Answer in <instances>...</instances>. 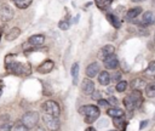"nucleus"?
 <instances>
[{"instance_id":"nucleus-1","label":"nucleus","mask_w":155,"mask_h":131,"mask_svg":"<svg viewBox=\"0 0 155 131\" xmlns=\"http://www.w3.org/2000/svg\"><path fill=\"white\" fill-rule=\"evenodd\" d=\"M15 56L16 55H12V58H13L12 61L8 57V55L6 56V58H5V67H6V69L10 73L15 74V75H27V74H29L30 73V66L28 63H25V62L23 63L21 61L15 59Z\"/></svg>"},{"instance_id":"nucleus-2","label":"nucleus","mask_w":155,"mask_h":131,"mask_svg":"<svg viewBox=\"0 0 155 131\" xmlns=\"http://www.w3.org/2000/svg\"><path fill=\"white\" fill-rule=\"evenodd\" d=\"M79 113L85 118V123L86 124H92L93 121H96L99 118L101 110L97 106L93 104H85L82 107H80Z\"/></svg>"},{"instance_id":"nucleus-3","label":"nucleus","mask_w":155,"mask_h":131,"mask_svg":"<svg viewBox=\"0 0 155 131\" xmlns=\"http://www.w3.org/2000/svg\"><path fill=\"white\" fill-rule=\"evenodd\" d=\"M124 106L127 110H133L137 107H140V104L143 103V97H142V92L138 90H133L128 96H126L124 98Z\"/></svg>"},{"instance_id":"nucleus-4","label":"nucleus","mask_w":155,"mask_h":131,"mask_svg":"<svg viewBox=\"0 0 155 131\" xmlns=\"http://www.w3.org/2000/svg\"><path fill=\"white\" fill-rule=\"evenodd\" d=\"M45 41V36L42 34H35V35H31L29 36L28 41L25 45H23V49L29 51V50H33V49H36L39 46H41Z\"/></svg>"},{"instance_id":"nucleus-5","label":"nucleus","mask_w":155,"mask_h":131,"mask_svg":"<svg viewBox=\"0 0 155 131\" xmlns=\"http://www.w3.org/2000/svg\"><path fill=\"white\" fill-rule=\"evenodd\" d=\"M42 121H44L46 129L50 130V131H57L59 129V126H61L58 116L50 115V114H46V113L42 115Z\"/></svg>"},{"instance_id":"nucleus-6","label":"nucleus","mask_w":155,"mask_h":131,"mask_svg":"<svg viewBox=\"0 0 155 131\" xmlns=\"http://www.w3.org/2000/svg\"><path fill=\"white\" fill-rule=\"evenodd\" d=\"M42 109L46 114H50V115H54V116H58L61 114V107L59 104L56 102V101H46L42 103Z\"/></svg>"},{"instance_id":"nucleus-7","label":"nucleus","mask_w":155,"mask_h":131,"mask_svg":"<svg viewBox=\"0 0 155 131\" xmlns=\"http://www.w3.org/2000/svg\"><path fill=\"white\" fill-rule=\"evenodd\" d=\"M39 121V114L36 112H28L22 116V124L28 127V129H33Z\"/></svg>"},{"instance_id":"nucleus-8","label":"nucleus","mask_w":155,"mask_h":131,"mask_svg":"<svg viewBox=\"0 0 155 131\" xmlns=\"http://www.w3.org/2000/svg\"><path fill=\"white\" fill-rule=\"evenodd\" d=\"M12 18H13V10L7 4H2L0 6V21L1 22H8Z\"/></svg>"},{"instance_id":"nucleus-9","label":"nucleus","mask_w":155,"mask_h":131,"mask_svg":"<svg viewBox=\"0 0 155 131\" xmlns=\"http://www.w3.org/2000/svg\"><path fill=\"white\" fill-rule=\"evenodd\" d=\"M103 64H104V67H105L107 69L114 70V69H116V68L119 67V59H117V57L113 53V55H109L108 57H105V58L103 59Z\"/></svg>"},{"instance_id":"nucleus-10","label":"nucleus","mask_w":155,"mask_h":131,"mask_svg":"<svg viewBox=\"0 0 155 131\" xmlns=\"http://www.w3.org/2000/svg\"><path fill=\"white\" fill-rule=\"evenodd\" d=\"M81 91H82L85 95H87V96H90V95H92V93L94 92V84H93V81L91 80V78H85V79L82 80Z\"/></svg>"},{"instance_id":"nucleus-11","label":"nucleus","mask_w":155,"mask_h":131,"mask_svg":"<svg viewBox=\"0 0 155 131\" xmlns=\"http://www.w3.org/2000/svg\"><path fill=\"white\" fill-rule=\"evenodd\" d=\"M53 67H54V63H53V61H51V59H46V61H44L39 67H38V72L39 73H41V74H47V73H50L52 69H53Z\"/></svg>"},{"instance_id":"nucleus-12","label":"nucleus","mask_w":155,"mask_h":131,"mask_svg":"<svg viewBox=\"0 0 155 131\" xmlns=\"http://www.w3.org/2000/svg\"><path fill=\"white\" fill-rule=\"evenodd\" d=\"M114 51H115V47H114L113 45H110V44L104 45V46L99 50V52H98V58L104 59V58H105V57H108L109 55H113V53H114Z\"/></svg>"},{"instance_id":"nucleus-13","label":"nucleus","mask_w":155,"mask_h":131,"mask_svg":"<svg viewBox=\"0 0 155 131\" xmlns=\"http://www.w3.org/2000/svg\"><path fill=\"white\" fill-rule=\"evenodd\" d=\"M99 70H101L99 64L97 62H93V63H91V64L87 66V68H86V75H87V78H91L92 79V78H94L99 73Z\"/></svg>"},{"instance_id":"nucleus-14","label":"nucleus","mask_w":155,"mask_h":131,"mask_svg":"<svg viewBox=\"0 0 155 131\" xmlns=\"http://www.w3.org/2000/svg\"><path fill=\"white\" fill-rule=\"evenodd\" d=\"M155 23V16L153 12L150 11H147L143 13L142 16V21H140V24L142 25H151Z\"/></svg>"},{"instance_id":"nucleus-15","label":"nucleus","mask_w":155,"mask_h":131,"mask_svg":"<svg viewBox=\"0 0 155 131\" xmlns=\"http://www.w3.org/2000/svg\"><path fill=\"white\" fill-rule=\"evenodd\" d=\"M140 12H142V7H139V6L132 7V8H130V10L127 11V13H126V19L130 21V22H134V19L140 15Z\"/></svg>"},{"instance_id":"nucleus-16","label":"nucleus","mask_w":155,"mask_h":131,"mask_svg":"<svg viewBox=\"0 0 155 131\" xmlns=\"http://www.w3.org/2000/svg\"><path fill=\"white\" fill-rule=\"evenodd\" d=\"M107 19H108V22L114 27V28H116V29H119L120 27H121V19L116 16V15H114V13H107Z\"/></svg>"},{"instance_id":"nucleus-17","label":"nucleus","mask_w":155,"mask_h":131,"mask_svg":"<svg viewBox=\"0 0 155 131\" xmlns=\"http://www.w3.org/2000/svg\"><path fill=\"white\" fill-rule=\"evenodd\" d=\"M19 34H21V29L17 28V27H15V28H11V29L7 32V34L5 35V39H6L7 41H12V40L17 39V38L19 36Z\"/></svg>"},{"instance_id":"nucleus-18","label":"nucleus","mask_w":155,"mask_h":131,"mask_svg":"<svg viewBox=\"0 0 155 131\" xmlns=\"http://www.w3.org/2000/svg\"><path fill=\"white\" fill-rule=\"evenodd\" d=\"M98 82L101 85H103V86L109 85V82H110V75H109V73L105 72V70L98 73Z\"/></svg>"},{"instance_id":"nucleus-19","label":"nucleus","mask_w":155,"mask_h":131,"mask_svg":"<svg viewBox=\"0 0 155 131\" xmlns=\"http://www.w3.org/2000/svg\"><path fill=\"white\" fill-rule=\"evenodd\" d=\"M145 86H147V82H145L143 79H134V80L131 82V87H132L133 90L140 91V90L145 89Z\"/></svg>"},{"instance_id":"nucleus-20","label":"nucleus","mask_w":155,"mask_h":131,"mask_svg":"<svg viewBox=\"0 0 155 131\" xmlns=\"http://www.w3.org/2000/svg\"><path fill=\"white\" fill-rule=\"evenodd\" d=\"M113 125L117 129V130H125L126 127V120L124 119V116H119V118H114L113 119Z\"/></svg>"},{"instance_id":"nucleus-21","label":"nucleus","mask_w":155,"mask_h":131,"mask_svg":"<svg viewBox=\"0 0 155 131\" xmlns=\"http://www.w3.org/2000/svg\"><path fill=\"white\" fill-rule=\"evenodd\" d=\"M70 74L73 76V84L76 85L78 84V79H79V63L78 62L73 63L71 69H70Z\"/></svg>"},{"instance_id":"nucleus-22","label":"nucleus","mask_w":155,"mask_h":131,"mask_svg":"<svg viewBox=\"0 0 155 131\" xmlns=\"http://www.w3.org/2000/svg\"><path fill=\"white\" fill-rule=\"evenodd\" d=\"M108 115L111 116V118H119V116H124V110L121 108H117V107H114V108H109L107 110Z\"/></svg>"},{"instance_id":"nucleus-23","label":"nucleus","mask_w":155,"mask_h":131,"mask_svg":"<svg viewBox=\"0 0 155 131\" xmlns=\"http://www.w3.org/2000/svg\"><path fill=\"white\" fill-rule=\"evenodd\" d=\"M94 2H96L97 7H98L99 10L107 11V10L110 7V5H111L113 0H94Z\"/></svg>"},{"instance_id":"nucleus-24","label":"nucleus","mask_w":155,"mask_h":131,"mask_svg":"<svg viewBox=\"0 0 155 131\" xmlns=\"http://www.w3.org/2000/svg\"><path fill=\"white\" fill-rule=\"evenodd\" d=\"M144 90H145V95H147V97H149V98L155 97V81L148 84V85L145 86Z\"/></svg>"},{"instance_id":"nucleus-25","label":"nucleus","mask_w":155,"mask_h":131,"mask_svg":"<svg viewBox=\"0 0 155 131\" xmlns=\"http://www.w3.org/2000/svg\"><path fill=\"white\" fill-rule=\"evenodd\" d=\"M15 2V5L18 7V8H27L28 6H30V4L33 2V0H12Z\"/></svg>"},{"instance_id":"nucleus-26","label":"nucleus","mask_w":155,"mask_h":131,"mask_svg":"<svg viewBox=\"0 0 155 131\" xmlns=\"http://www.w3.org/2000/svg\"><path fill=\"white\" fill-rule=\"evenodd\" d=\"M145 75L149 76V78L155 79V61H153V62L148 66V68L145 69Z\"/></svg>"},{"instance_id":"nucleus-27","label":"nucleus","mask_w":155,"mask_h":131,"mask_svg":"<svg viewBox=\"0 0 155 131\" xmlns=\"http://www.w3.org/2000/svg\"><path fill=\"white\" fill-rule=\"evenodd\" d=\"M126 89H127V82H126L125 80L117 81V84H116V86H115V90H116V91L124 92V91H126Z\"/></svg>"},{"instance_id":"nucleus-28","label":"nucleus","mask_w":155,"mask_h":131,"mask_svg":"<svg viewBox=\"0 0 155 131\" xmlns=\"http://www.w3.org/2000/svg\"><path fill=\"white\" fill-rule=\"evenodd\" d=\"M69 27H70V23H69L67 19H62V21L58 23V28L62 29V30H67V29H69Z\"/></svg>"},{"instance_id":"nucleus-29","label":"nucleus","mask_w":155,"mask_h":131,"mask_svg":"<svg viewBox=\"0 0 155 131\" xmlns=\"http://www.w3.org/2000/svg\"><path fill=\"white\" fill-rule=\"evenodd\" d=\"M0 131H12L11 124H8L7 121L4 123V124H1V125H0Z\"/></svg>"},{"instance_id":"nucleus-30","label":"nucleus","mask_w":155,"mask_h":131,"mask_svg":"<svg viewBox=\"0 0 155 131\" xmlns=\"http://www.w3.org/2000/svg\"><path fill=\"white\" fill-rule=\"evenodd\" d=\"M12 131H28V127H25L23 124H17L13 126Z\"/></svg>"},{"instance_id":"nucleus-31","label":"nucleus","mask_w":155,"mask_h":131,"mask_svg":"<svg viewBox=\"0 0 155 131\" xmlns=\"http://www.w3.org/2000/svg\"><path fill=\"white\" fill-rule=\"evenodd\" d=\"M98 106H99V107H105V108H107V107H109L110 104H109V102H108V101L99 98V99H98Z\"/></svg>"},{"instance_id":"nucleus-32","label":"nucleus","mask_w":155,"mask_h":131,"mask_svg":"<svg viewBox=\"0 0 155 131\" xmlns=\"http://www.w3.org/2000/svg\"><path fill=\"white\" fill-rule=\"evenodd\" d=\"M108 102H109V104H113V106H116V104L119 103L117 98H116V97H114V96L109 97V98H108Z\"/></svg>"},{"instance_id":"nucleus-33","label":"nucleus","mask_w":155,"mask_h":131,"mask_svg":"<svg viewBox=\"0 0 155 131\" xmlns=\"http://www.w3.org/2000/svg\"><path fill=\"white\" fill-rule=\"evenodd\" d=\"M110 80H111V81H120V80H121V73L114 74V75L110 78Z\"/></svg>"},{"instance_id":"nucleus-34","label":"nucleus","mask_w":155,"mask_h":131,"mask_svg":"<svg viewBox=\"0 0 155 131\" xmlns=\"http://www.w3.org/2000/svg\"><path fill=\"white\" fill-rule=\"evenodd\" d=\"M6 121H8V115H1L0 116V125H1V123L4 124Z\"/></svg>"},{"instance_id":"nucleus-35","label":"nucleus","mask_w":155,"mask_h":131,"mask_svg":"<svg viewBox=\"0 0 155 131\" xmlns=\"http://www.w3.org/2000/svg\"><path fill=\"white\" fill-rule=\"evenodd\" d=\"M147 125H148V120H143V121L139 124V129H140V130H143Z\"/></svg>"},{"instance_id":"nucleus-36","label":"nucleus","mask_w":155,"mask_h":131,"mask_svg":"<svg viewBox=\"0 0 155 131\" xmlns=\"http://www.w3.org/2000/svg\"><path fill=\"white\" fill-rule=\"evenodd\" d=\"M92 96H93L96 99H99V92H93V93H92Z\"/></svg>"},{"instance_id":"nucleus-37","label":"nucleus","mask_w":155,"mask_h":131,"mask_svg":"<svg viewBox=\"0 0 155 131\" xmlns=\"http://www.w3.org/2000/svg\"><path fill=\"white\" fill-rule=\"evenodd\" d=\"M85 131H96V129H94V127H92V126H88Z\"/></svg>"},{"instance_id":"nucleus-38","label":"nucleus","mask_w":155,"mask_h":131,"mask_svg":"<svg viewBox=\"0 0 155 131\" xmlns=\"http://www.w3.org/2000/svg\"><path fill=\"white\" fill-rule=\"evenodd\" d=\"M133 2H142V1H145V0H132Z\"/></svg>"},{"instance_id":"nucleus-39","label":"nucleus","mask_w":155,"mask_h":131,"mask_svg":"<svg viewBox=\"0 0 155 131\" xmlns=\"http://www.w3.org/2000/svg\"><path fill=\"white\" fill-rule=\"evenodd\" d=\"M109 131H119V130H109Z\"/></svg>"},{"instance_id":"nucleus-40","label":"nucleus","mask_w":155,"mask_h":131,"mask_svg":"<svg viewBox=\"0 0 155 131\" xmlns=\"http://www.w3.org/2000/svg\"><path fill=\"white\" fill-rule=\"evenodd\" d=\"M154 41H155V35H154Z\"/></svg>"},{"instance_id":"nucleus-41","label":"nucleus","mask_w":155,"mask_h":131,"mask_svg":"<svg viewBox=\"0 0 155 131\" xmlns=\"http://www.w3.org/2000/svg\"><path fill=\"white\" fill-rule=\"evenodd\" d=\"M154 120H155V118H154Z\"/></svg>"}]
</instances>
